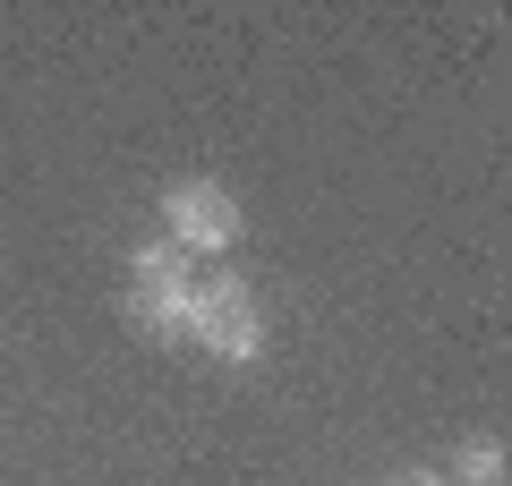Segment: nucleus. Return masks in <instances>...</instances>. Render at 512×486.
I'll return each mask as SVG.
<instances>
[{"mask_svg":"<svg viewBox=\"0 0 512 486\" xmlns=\"http://www.w3.org/2000/svg\"><path fill=\"white\" fill-rule=\"evenodd\" d=\"M188 333H197L214 359H231V367H256V359H265V324H256V299H248L239 273L197 282V316H188Z\"/></svg>","mask_w":512,"mask_h":486,"instance_id":"f257e3e1","label":"nucleus"},{"mask_svg":"<svg viewBox=\"0 0 512 486\" xmlns=\"http://www.w3.org/2000/svg\"><path fill=\"white\" fill-rule=\"evenodd\" d=\"M163 214H171V239H180V248L222 256V248L239 239V205L222 197L214 180H180V188H163Z\"/></svg>","mask_w":512,"mask_h":486,"instance_id":"f03ea898","label":"nucleus"},{"mask_svg":"<svg viewBox=\"0 0 512 486\" xmlns=\"http://www.w3.org/2000/svg\"><path fill=\"white\" fill-rule=\"evenodd\" d=\"M128 316L146 324L154 342H180L188 316H197V282H188V265H180V273H137V290H128Z\"/></svg>","mask_w":512,"mask_h":486,"instance_id":"7ed1b4c3","label":"nucleus"},{"mask_svg":"<svg viewBox=\"0 0 512 486\" xmlns=\"http://www.w3.org/2000/svg\"><path fill=\"white\" fill-rule=\"evenodd\" d=\"M453 469H461V486H504V444H495V435H470V444L453 452Z\"/></svg>","mask_w":512,"mask_h":486,"instance_id":"20e7f679","label":"nucleus"},{"mask_svg":"<svg viewBox=\"0 0 512 486\" xmlns=\"http://www.w3.org/2000/svg\"><path fill=\"white\" fill-rule=\"evenodd\" d=\"M180 265H188V248H180V239H146V248L128 256V273H180Z\"/></svg>","mask_w":512,"mask_h":486,"instance_id":"39448f33","label":"nucleus"},{"mask_svg":"<svg viewBox=\"0 0 512 486\" xmlns=\"http://www.w3.org/2000/svg\"><path fill=\"white\" fill-rule=\"evenodd\" d=\"M393 486H444V478H436V469H410V478H393Z\"/></svg>","mask_w":512,"mask_h":486,"instance_id":"423d86ee","label":"nucleus"}]
</instances>
